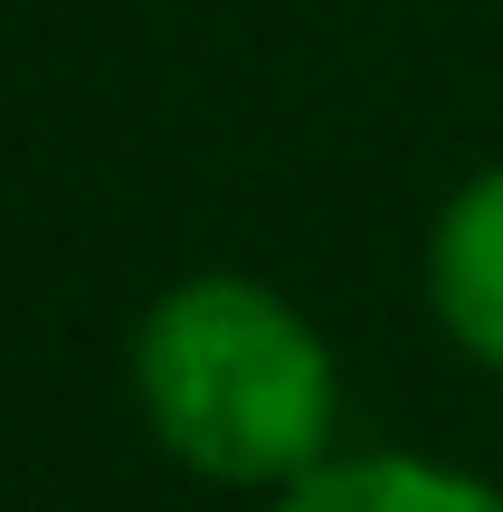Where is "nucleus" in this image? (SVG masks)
I'll use <instances>...</instances> for the list:
<instances>
[{"instance_id":"nucleus-1","label":"nucleus","mask_w":503,"mask_h":512,"mask_svg":"<svg viewBox=\"0 0 503 512\" xmlns=\"http://www.w3.org/2000/svg\"><path fill=\"white\" fill-rule=\"evenodd\" d=\"M133 408L181 475L285 494L333 456L342 370L295 294L266 275H181L133 323Z\"/></svg>"},{"instance_id":"nucleus-2","label":"nucleus","mask_w":503,"mask_h":512,"mask_svg":"<svg viewBox=\"0 0 503 512\" xmlns=\"http://www.w3.org/2000/svg\"><path fill=\"white\" fill-rule=\"evenodd\" d=\"M418 285H428V313L475 370L503 380V162L466 171L447 190L428 228V256H418Z\"/></svg>"},{"instance_id":"nucleus-3","label":"nucleus","mask_w":503,"mask_h":512,"mask_svg":"<svg viewBox=\"0 0 503 512\" xmlns=\"http://www.w3.org/2000/svg\"><path fill=\"white\" fill-rule=\"evenodd\" d=\"M266 512H503V484L466 475L447 456H409V446H371V456H323L295 475Z\"/></svg>"}]
</instances>
